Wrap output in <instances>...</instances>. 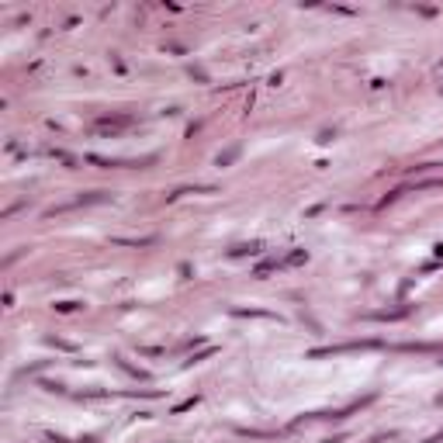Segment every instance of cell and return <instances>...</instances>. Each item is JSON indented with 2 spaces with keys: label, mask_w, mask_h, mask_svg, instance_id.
Wrapping results in <instances>:
<instances>
[{
  "label": "cell",
  "mask_w": 443,
  "mask_h": 443,
  "mask_svg": "<svg viewBox=\"0 0 443 443\" xmlns=\"http://www.w3.org/2000/svg\"><path fill=\"white\" fill-rule=\"evenodd\" d=\"M125 125H132V114H111V118H97V128H125Z\"/></svg>",
  "instance_id": "obj_1"
}]
</instances>
